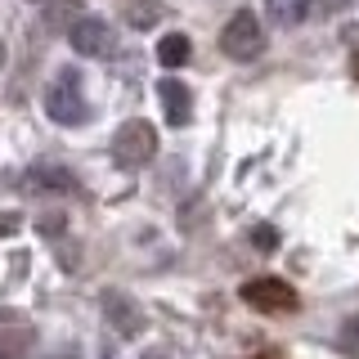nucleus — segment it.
Returning <instances> with one entry per match:
<instances>
[{
    "label": "nucleus",
    "instance_id": "nucleus-1",
    "mask_svg": "<svg viewBox=\"0 0 359 359\" xmlns=\"http://www.w3.org/2000/svg\"><path fill=\"white\" fill-rule=\"evenodd\" d=\"M45 112H50L59 126H81L90 117V104L81 95V76H76L72 67H63V72L50 81V90H45Z\"/></svg>",
    "mask_w": 359,
    "mask_h": 359
},
{
    "label": "nucleus",
    "instance_id": "nucleus-2",
    "mask_svg": "<svg viewBox=\"0 0 359 359\" xmlns=\"http://www.w3.org/2000/svg\"><path fill=\"white\" fill-rule=\"evenodd\" d=\"M220 50L229 54V59H238V63L261 59V50H265V27H261V18H256L252 9H238V14L224 22V32H220Z\"/></svg>",
    "mask_w": 359,
    "mask_h": 359
},
{
    "label": "nucleus",
    "instance_id": "nucleus-3",
    "mask_svg": "<svg viewBox=\"0 0 359 359\" xmlns=\"http://www.w3.org/2000/svg\"><path fill=\"white\" fill-rule=\"evenodd\" d=\"M243 301L252 310H261V314H292L301 306V297H297V287L283 283V278H252V283H243Z\"/></svg>",
    "mask_w": 359,
    "mask_h": 359
},
{
    "label": "nucleus",
    "instance_id": "nucleus-4",
    "mask_svg": "<svg viewBox=\"0 0 359 359\" xmlns=\"http://www.w3.org/2000/svg\"><path fill=\"white\" fill-rule=\"evenodd\" d=\"M153 153H157V130L149 121H126V126L112 135L117 166H144V162H153Z\"/></svg>",
    "mask_w": 359,
    "mask_h": 359
},
{
    "label": "nucleus",
    "instance_id": "nucleus-5",
    "mask_svg": "<svg viewBox=\"0 0 359 359\" xmlns=\"http://www.w3.org/2000/svg\"><path fill=\"white\" fill-rule=\"evenodd\" d=\"M67 41H72V50L86 54V59H108V54L117 50V36H112V27L104 18H76L72 32H67Z\"/></svg>",
    "mask_w": 359,
    "mask_h": 359
},
{
    "label": "nucleus",
    "instance_id": "nucleus-6",
    "mask_svg": "<svg viewBox=\"0 0 359 359\" xmlns=\"http://www.w3.org/2000/svg\"><path fill=\"white\" fill-rule=\"evenodd\" d=\"M265 14L274 27H301V22L328 14V0H265Z\"/></svg>",
    "mask_w": 359,
    "mask_h": 359
},
{
    "label": "nucleus",
    "instance_id": "nucleus-7",
    "mask_svg": "<svg viewBox=\"0 0 359 359\" xmlns=\"http://www.w3.org/2000/svg\"><path fill=\"white\" fill-rule=\"evenodd\" d=\"M22 184L32 189V194H67V189H76V180L67 166H54V162H36L27 175H22Z\"/></svg>",
    "mask_w": 359,
    "mask_h": 359
},
{
    "label": "nucleus",
    "instance_id": "nucleus-8",
    "mask_svg": "<svg viewBox=\"0 0 359 359\" xmlns=\"http://www.w3.org/2000/svg\"><path fill=\"white\" fill-rule=\"evenodd\" d=\"M157 99H162L166 126H184V121L194 117V95H189L184 81H162L157 86Z\"/></svg>",
    "mask_w": 359,
    "mask_h": 359
},
{
    "label": "nucleus",
    "instance_id": "nucleus-9",
    "mask_svg": "<svg viewBox=\"0 0 359 359\" xmlns=\"http://www.w3.org/2000/svg\"><path fill=\"white\" fill-rule=\"evenodd\" d=\"M189 36H180V32H171V36L157 41V59H162V67H184L189 63Z\"/></svg>",
    "mask_w": 359,
    "mask_h": 359
},
{
    "label": "nucleus",
    "instance_id": "nucleus-10",
    "mask_svg": "<svg viewBox=\"0 0 359 359\" xmlns=\"http://www.w3.org/2000/svg\"><path fill=\"white\" fill-rule=\"evenodd\" d=\"M104 301H108V319L117 323L121 332H140V328H144V314H135V306H126V301H121L117 292H108Z\"/></svg>",
    "mask_w": 359,
    "mask_h": 359
},
{
    "label": "nucleus",
    "instance_id": "nucleus-11",
    "mask_svg": "<svg viewBox=\"0 0 359 359\" xmlns=\"http://www.w3.org/2000/svg\"><path fill=\"white\" fill-rule=\"evenodd\" d=\"M126 18H130V27H153L162 18V0H130Z\"/></svg>",
    "mask_w": 359,
    "mask_h": 359
},
{
    "label": "nucleus",
    "instance_id": "nucleus-12",
    "mask_svg": "<svg viewBox=\"0 0 359 359\" xmlns=\"http://www.w3.org/2000/svg\"><path fill=\"white\" fill-rule=\"evenodd\" d=\"M337 351L359 359V314H351V319H341V328H337Z\"/></svg>",
    "mask_w": 359,
    "mask_h": 359
},
{
    "label": "nucleus",
    "instance_id": "nucleus-13",
    "mask_svg": "<svg viewBox=\"0 0 359 359\" xmlns=\"http://www.w3.org/2000/svg\"><path fill=\"white\" fill-rule=\"evenodd\" d=\"M252 247H256V252H274V247H278V229H274V224H256V229H252Z\"/></svg>",
    "mask_w": 359,
    "mask_h": 359
},
{
    "label": "nucleus",
    "instance_id": "nucleus-14",
    "mask_svg": "<svg viewBox=\"0 0 359 359\" xmlns=\"http://www.w3.org/2000/svg\"><path fill=\"white\" fill-rule=\"evenodd\" d=\"M351 76H355V81H359V50L351 54Z\"/></svg>",
    "mask_w": 359,
    "mask_h": 359
},
{
    "label": "nucleus",
    "instance_id": "nucleus-15",
    "mask_svg": "<svg viewBox=\"0 0 359 359\" xmlns=\"http://www.w3.org/2000/svg\"><path fill=\"white\" fill-rule=\"evenodd\" d=\"M341 36H346V41H355V45H359V27H346V32H341Z\"/></svg>",
    "mask_w": 359,
    "mask_h": 359
},
{
    "label": "nucleus",
    "instance_id": "nucleus-16",
    "mask_svg": "<svg viewBox=\"0 0 359 359\" xmlns=\"http://www.w3.org/2000/svg\"><path fill=\"white\" fill-rule=\"evenodd\" d=\"M0 359H5V355H0Z\"/></svg>",
    "mask_w": 359,
    "mask_h": 359
}]
</instances>
